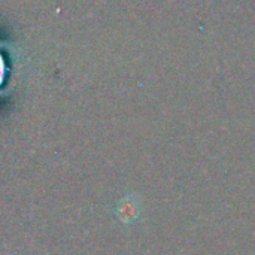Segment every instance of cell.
I'll return each mask as SVG.
<instances>
[{
    "instance_id": "obj_1",
    "label": "cell",
    "mask_w": 255,
    "mask_h": 255,
    "mask_svg": "<svg viewBox=\"0 0 255 255\" xmlns=\"http://www.w3.org/2000/svg\"><path fill=\"white\" fill-rule=\"evenodd\" d=\"M139 212H140L139 203H137V200H134L131 197L124 199L118 208V215L123 223H131V221L137 220Z\"/></svg>"
}]
</instances>
